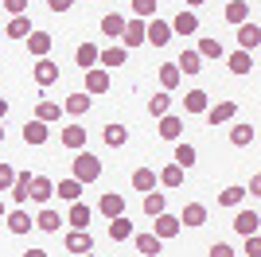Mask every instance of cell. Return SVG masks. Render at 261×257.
<instances>
[{
  "label": "cell",
  "instance_id": "30bf717a",
  "mask_svg": "<svg viewBox=\"0 0 261 257\" xmlns=\"http://www.w3.org/2000/svg\"><path fill=\"white\" fill-rule=\"evenodd\" d=\"M98 211L106 214V218H117V214H125V195L121 191H106L98 199Z\"/></svg>",
  "mask_w": 261,
  "mask_h": 257
},
{
  "label": "cell",
  "instance_id": "db71d44e",
  "mask_svg": "<svg viewBox=\"0 0 261 257\" xmlns=\"http://www.w3.org/2000/svg\"><path fill=\"white\" fill-rule=\"evenodd\" d=\"M8 117V101H4V97H0V121Z\"/></svg>",
  "mask_w": 261,
  "mask_h": 257
},
{
  "label": "cell",
  "instance_id": "277c9868",
  "mask_svg": "<svg viewBox=\"0 0 261 257\" xmlns=\"http://www.w3.org/2000/svg\"><path fill=\"white\" fill-rule=\"evenodd\" d=\"M82 78H86V94H106L109 90V70L106 66H90V70H82Z\"/></svg>",
  "mask_w": 261,
  "mask_h": 257
},
{
  "label": "cell",
  "instance_id": "5b68a950",
  "mask_svg": "<svg viewBox=\"0 0 261 257\" xmlns=\"http://www.w3.org/2000/svg\"><path fill=\"white\" fill-rule=\"evenodd\" d=\"M121 47L129 51V47H144V20H125V32H121Z\"/></svg>",
  "mask_w": 261,
  "mask_h": 257
},
{
  "label": "cell",
  "instance_id": "bcb514c9",
  "mask_svg": "<svg viewBox=\"0 0 261 257\" xmlns=\"http://www.w3.org/2000/svg\"><path fill=\"white\" fill-rule=\"evenodd\" d=\"M133 16L137 20H156V0H133Z\"/></svg>",
  "mask_w": 261,
  "mask_h": 257
},
{
  "label": "cell",
  "instance_id": "9c48e42d",
  "mask_svg": "<svg viewBox=\"0 0 261 257\" xmlns=\"http://www.w3.org/2000/svg\"><path fill=\"white\" fill-rule=\"evenodd\" d=\"M32 74H35V86H51V82H59V63H51V59H35Z\"/></svg>",
  "mask_w": 261,
  "mask_h": 257
},
{
  "label": "cell",
  "instance_id": "cb8c5ba5",
  "mask_svg": "<svg viewBox=\"0 0 261 257\" xmlns=\"http://www.w3.org/2000/svg\"><path fill=\"white\" fill-rule=\"evenodd\" d=\"M4 218H8V230H12V234H28V230L35 226V218L28 211H20V207H16L12 214H4Z\"/></svg>",
  "mask_w": 261,
  "mask_h": 257
},
{
  "label": "cell",
  "instance_id": "c3c4849f",
  "mask_svg": "<svg viewBox=\"0 0 261 257\" xmlns=\"http://www.w3.org/2000/svg\"><path fill=\"white\" fill-rule=\"evenodd\" d=\"M12 179H16V168H12V164H0V191H8Z\"/></svg>",
  "mask_w": 261,
  "mask_h": 257
},
{
  "label": "cell",
  "instance_id": "3957f363",
  "mask_svg": "<svg viewBox=\"0 0 261 257\" xmlns=\"http://www.w3.org/2000/svg\"><path fill=\"white\" fill-rule=\"evenodd\" d=\"M144 43H152V47H168V43H172V28H168V20L144 23Z\"/></svg>",
  "mask_w": 261,
  "mask_h": 257
},
{
  "label": "cell",
  "instance_id": "6f0895ef",
  "mask_svg": "<svg viewBox=\"0 0 261 257\" xmlns=\"http://www.w3.org/2000/svg\"><path fill=\"white\" fill-rule=\"evenodd\" d=\"M82 257H98V253H94V249H90V253H82Z\"/></svg>",
  "mask_w": 261,
  "mask_h": 257
},
{
  "label": "cell",
  "instance_id": "9a60e30c",
  "mask_svg": "<svg viewBox=\"0 0 261 257\" xmlns=\"http://www.w3.org/2000/svg\"><path fill=\"white\" fill-rule=\"evenodd\" d=\"M55 195V183L47 179V175H32V187H28V199H35V203H47Z\"/></svg>",
  "mask_w": 261,
  "mask_h": 257
},
{
  "label": "cell",
  "instance_id": "603a6c76",
  "mask_svg": "<svg viewBox=\"0 0 261 257\" xmlns=\"http://www.w3.org/2000/svg\"><path fill=\"white\" fill-rule=\"evenodd\" d=\"M253 140H257V128L246 125V121L230 128V144H234V148H246V144H253Z\"/></svg>",
  "mask_w": 261,
  "mask_h": 257
},
{
  "label": "cell",
  "instance_id": "6da1fadb",
  "mask_svg": "<svg viewBox=\"0 0 261 257\" xmlns=\"http://www.w3.org/2000/svg\"><path fill=\"white\" fill-rule=\"evenodd\" d=\"M74 179L86 187V183H94V179H101V160L94 156V152H74Z\"/></svg>",
  "mask_w": 261,
  "mask_h": 257
},
{
  "label": "cell",
  "instance_id": "f1b7e54d",
  "mask_svg": "<svg viewBox=\"0 0 261 257\" xmlns=\"http://www.w3.org/2000/svg\"><path fill=\"white\" fill-rule=\"evenodd\" d=\"M4 35H8V39H28V35H32V20H28V16H12Z\"/></svg>",
  "mask_w": 261,
  "mask_h": 257
},
{
  "label": "cell",
  "instance_id": "1f68e13d",
  "mask_svg": "<svg viewBox=\"0 0 261 257\" xmlns=\"http://www.w3.org/2000/svg\"><path fill=\"white\" fill-rule=\"evenodd\" d=\"M74 63L82 66V70L98 66V47H94V43H78V51H74Z\"/></svg>",
  "mask_w": 261,
  "mask_h": 257
},
{
  "label": "cell",
  "instance_id": "5bb4252c",
  "mask_svg": "<svg viewBox=\"0 0 261 257\" xmlns=\"http://www.w3.org/2000/svg\"><path fill=\"white\" fill-rule=\"evenodd\" d=\"M47 137H51V125H43V121H28L23 125V144H47Z\"/></svg>",
  "mask_w": 261,
  "mask_h": 257
},
{
  "label": "cell",
  "instance_id": "f5cc1de1",
  "mask_svg": "<svg viewBox=\"0 0 261 257\" xmlns=\"http://www.w3.org/2000/svg\"><path fill=\"white\" fill-rule=\"evenodd\" d=\"M23 257H47V249H28Z\"/></svg>",
  "mask_w": 261,
  "mask_h": 257
},
{
  "label": "cell",
  "instance_id": "60d3db41",
  "mask_svg": "<svg viewBox=\"0 0 261 257\" xmlns=\"http://www.w3.org/2000/svg\"><path fill=\"white\" fill-rule=\"evenodd\" d=\"M164 211H168L164 191H148V195H144V214H148V218H156V214H164Z\"/></svg>",
  "mask_w": 261,
  "mask_h": 257
},
{
  "label": "cell",
  "instance_id": "ba28073f",
  "mask_svg": "<svg viewBox=\"0 0 261 257\" xmlns=\"http://www.w3.org/2000/svg\"><path fill=\"white\" fill-rule=\"evenodd\" d=\"M238 117V106L234 101H215V106H207V121L211 125H226V121Z\"/></svg>",
  "mask_w": 261,
  "mask_h": 257
},
{
  "label": "cell",
  "instance_id": "91938a15",
  "mask_svg": "<svg viewBox=\"0 0 261 257\" xmlns=\"http://www.w3.org/2000/svg\"><path fill=\"white\" fill-rule=\"evenodd\" d=\"M137 257H141V253H137Z\"/></svg>",
  "mask_w": 261,
  "mask_h": 257
},
{
  "label": "cell",
  "instance_id": "d590c367",
  "mask_svg": "<svg viewBox=\"0 0 261 257\" xmlns=\"http://www.w3.org/2000/svg\"><path fill=\"white\" fill-rule=\"evenodd\" d=\"M101 140H106L109 148H121V144L129 140V128H125V125H106V128H101Z\"/></svg>",
  "mask_w": 261,
  "mask_h": 257
},
{
  "label": "cell",
  "instance_id": "d6986e66",
  "mask_svg": "<svg viewBox=\"0 0 261 257\" xmlns=\"http://www.w3.org/2000/svg\"><path fill=\"white\" fill-rule=\"evenodd\" d=\"M156 133H160L164 140H179V137H184V121L175 117V113H164V117H160V128H156Z\"/></svg>",
  "mask_w": 261,
  "mask_h": 257
},
{
  "label": "cell",
  "instance_id": "7a4b0ae2",
  "mask_svg": "<svg viewBox=\"0 0 261 257\" xmlns=\"http://www.w3.org/2000/svg\"><path fill=\"white\" fill-rule=\"evenodd\" d=\"M179 230H184V226H179V218H175V214H168V211H164V214H156V218H152V234L160 238V242L175 238Z\"/></svg>",
  "mask_w": 261,
  "mask_h": 257
},
{
  "label": "cell",
  "instance_id": "d6a6232c",
  "mask_svg": "<svg viewBox=\"0 0 261 257\" xmlns=\"http://www.w3.org/2000/svg\"><path fill=\"white\" fill-rule=\"evenodd\" d=\"M156 183H164V187H184V168H179V164H168L164 171H156Z\"/></svg>",
  "mask_w": 261,
  "mask_h": 257
},
{
  "label": "cell",
  "instance_id": "ee69618b",
  "mask_svg": "<svg viewBox=\"0 0 261 257\" xmlns=\"http://www.w3.org/2000/svg\"><path fill=\"white\" fill-rule=\"evenodd\" d=\"M230 70H234V74H250L253 70V55L250 51H234L230 55Z\"/></svg>",
  "mask_w": 261,
  "mask_h": 257
},
{
  "label": "cell",
  "instance_id": "484cf974",
  "mask_svg": "<svg viewBox=\"0 0 261 257\" xmlns=\"http://www.w3.org/2000/svg\"><path fill=\"white\" fill-rule=\"evenodd\" d=\"M66 222L74 226V230H86L90 226V207L78 199V203H70V211H66Z\"/></svg>",
  "mask_w": 261,
  "mask_h": 257
},
{
  "label": "cell",
  "instance_id": "f35d334b",
  "mask_svg": "<svg viewBox=\"0 0 261 257\" xmlns=\"http://www.w3.org/2000/svg\"><path fill=\"white\" fill-rule=\"evenodd\" d=\"M195 51H199V59H222V55H226V51H222V43H218L215 35H203Z\"/></svg>",
  "mask_w": 261,
  "mask_h": 257
},
{
  "label": "cell",
  "instance_id": "4316f807",
  "mask_svg": "<svg viewBox=\"0 0 261 257\" xmlns=\"http://www.w3.org/2000/svg\"><path fill=\"white\" fill-rule=\"evenodd\" d=\"M207 222V207L203 203H187L184 214H179V226H203Z\"/></svg>",
  "mask_w": 261,
  "mask_h": 257
},
{
  "label": "cell",
  "instance_id": "4dcf8cb0",
  "mask_svg": "<svg viewBox=\"0 0 261 257\" xmlns=\"http://www.w3.org/2000/svg\"><path fill=\"white\" fill-rule=\"evenodd\" d=\"M59 113H63V106H59V101H47V97L35 106V121H43V125H55Z\"/></svg>",
  "mask_w": 261,
  "mask_h": 257
},
{
  "label": "cell",
  "instance_id": "4fadbf2b",
  "mask_svg": "<svg viewBox=\"0 0 261 257\" xmlns=\"http://www.w3.org/2000/svg\"><path fill=\"white\" fill-rule=\"evenodd\" d=\"M59 140H63L70 152H82V148H86V128H82V125H66L63 133H59Z\"/></svg>",
  "mask_w": 261,
  "mask_h": 257
},
{
  "label": "cell",
  "instance_id": "8fae6325",
  "mask_svg": "<svg viewBox=\"0 0 261 257\" xmlns=\"http://www.w3.org/2000/svg\"><path fill=\"white\" fill-rule=\"evenodd\" d=\"M257 226H261V214L257 211H238V218H234V234L250 238V234H257Z\"/></svg>",
  "mask_w": 261,
  "mask_h": 257
},
{
  "label": "cell",
  "instance_id": "83f0119b",
  "mask_svg": "<svg viewBox=\"0 0 261 257\" xmlns=\"http://www.w3.org/2000/svg\"><path fill=\"white\" fill-rule=\"evenodd\" d=\"M121 32H125V16H121V12H109V16H101V35H109V39H121Z\"/></svg>",
  "mask_w": 261,
  "mask_h": 257
},
{
  "label": "cell",
  "instance_id": "816d5d0a",
  "mask_svg": "<svg viewBox=\"0 0 261 257\" xmlns=\"http://www.w3.org/2000/svg\"><path fill=\"white\" fill-rule=\"evenodd\" d=\"M47 8H51V12H70V8H74V0H47Z\"/></svg>",
  "mask_w": 261,
  "mask_h": 257
},
{
  "label": "cell",
  "instance_id": "8d00e7d4",
  "mask_svg": "<svg viewBox=\"0 0 261 257\" xmlns=\"http://www.w3.org/2000/svg\"><path fill=\"white\" fill-rule=\"evenodd\" d=\"M55 195H59V199H66V203H78V195H82V183H78L74 175H70V179H59Z\"/></svg>",
  "mask_w": 261,
  "mask_h": 257
},
{
  "label": "cell",
  "instance_id": "d4e9b609",
  "mask_svg": "<svg viewBox=\"0 0 261 257\" xmlns=\"http://www.w3.org/2000/svg\"><path fill=\"white\" fill-rule=\"evenodd\" d=\"M207 106H211L207 90H187V94H184V109H187V113H207Z\"/></svg>",
  "mask_w": 261,
  "mask_h": 257
},
{
  "label": "cell",
  "instance_id": "e0dca14e",
  "mask_svg": "<svg viewBox=\"0 0 261 257\" xmlns=\"http://www.w3.org/2000/svg\"><path fill=\"white\" fill-rule=\"evenodd\" d=\"M195 160H199V152H195V144H187V140H175V156H172V164H179V168H195Z\"/></svg>",
  "mask_w": 261,
  "mask_h": 257
},
{
  "label": "cell",
  "instance_id": "11a10c76",
  "mask_svg": "<svg viewBox=\"0 0 261 257\" xmlns=\"http://www.w3.org/2000/svg\"><path fill=\"white\" fill-rule=\"evenodd\" d=\"M184 4H191V8H195V4H207V0H184Z\"/></svg>",
  "mask_w": 261,
  "mask_h": 257
},
{
  "label": "cell",
  "instance_id": "836d02e7",
  "mask_svg": "<svg viewBox=\"0 0 261 257\" xmlns=\"http://www.w3.org/2000/svg\"><path fill=\"white\" fill-rule=\"evenodd\" d=\"M246 20H250V4H246V0H230L226 4V23L238 28V23H246Z\"/></svg>",
  "mask_w": 261,
  "mask_h": 257
},
{
  "label": "cell",
  "instance_id": "7bdbcfd3",
  "mask_svg": "<svg viewBox=\"0 0 261 257\" xmlns=\"http://www.w3.org/2000/svg\"><path fill=\"white\" fill-rule=\"evenodd\" d=\"M175 66H179V74H199V70H203V59H199V51H184Z\"/></svg>",
  "mask_w": 261,
  "mask_h": 257
},
{
  "label": "cell",
  "instance_id": "f546056e",
  "mask_svg": "<svg viewBox=\"0 0 261 257\" xmlns=\"http://www.w3.org/2000/svg\"><path fill=\"white\" fill-rule=\"evenodd\" d=\"M66 218L59 211H51V207H47V211H39V218H35V226H39V230H47V234H59V226H63Z\"/></svg>",
  "mask_w": 261,
  "mask_h": 257
},
{
  "label": "cell",
  "instance_id": "ffe728a7",
  "mask_svg": "<svg viewBox=\"0 0 261 257\" xmlns=\"http://www.w3.org/2000/svg\"><path fill=\"white\" fill-rule=\"evenodd\" d=\"M28 187H32V171H16V179H12V203H28Z\"/></svg>",
  "mask_w": 261,
  "mask_h": 257
},
{
  "label": "cell",
  "instance_id": "f907efd6",
  "mask_svg": "<svg viewBox=\"0 0 261 257\" xmlns=\"http://www.w3.org/2000/svg\"><path fill=\"white\" fill-rule=\"evenodd\" d=\"M207 257H234V249L226 246V242H215V246H211V253Z\"/></svg>",
  "mask_w": 261,
  "mask_h": 257
},
{
  "label": "cell",
  "instance_id": "52a82bcc",
  "mask_svg": "<svg viewBox=\"0 0 261 257\" xmlns=\"http://www.w3.org/2000/svg\"><path fill=\"white\" fill-rule=\"evenodd\" d=\"M168 28H172V35H195V32H199V16H195L191 8H184L172 23H168Z\"/></svg>",
  "mask_w": 261,
  "mask_h": 257
},
{
  "label": "cell",
  "instance_id": "8992f818",
  "mask_svg": "<svg viewBox=\"0 0 261 257\" xmlns=\"http://www.w3.org/2000/svg\"><path fill=\"white\" fill-rule=\"evenodd\" d=\"M90 106H94V97H90L86 90H78V94H66L63 113H70V117H82V113H90Z\"/></svg>",
  "mask_w": 261,
  "mask_h": 257
},
{
  "label": "cell",
  "instance_id": "44dd1931",
  "mask_svg": "<svg viewBox=\"0 0 261 257\" xmlns=\"http://www.w3.org/2000/svg\"><path fill=\"white\" fill-rule=\"evenodd\" d=\"M125 59H129V51H125V47H121V43H113V47H106V51H98V63L106 66H125Z\"/></svg>",
  "mask_w": 261,
  "mask_h": 257
},
{
  "label": "cell",
  "instance_id": "9f6ffc18",
  "mask_svg": "<svg viewBox=\"0 0 261 257\" xmlns=\"http://www.w3.org/2000/svg\"><path fill=\"white\" fill-rule=\"evenodd\" d=\"M4 214H8V207H4V203H0V218H4Z\"/></svg>",
  "mask_w": 261,
  "mask_h": 257
},
{
  "label": "cell",
  "instance_id": "7402d4cb",
  "mask_svg": "<svg viewBox=\"0 0 261 257\" xmlns=\"http://www.w3.org/2000/svg\"><path fill=\"white\" fill-rule=\"evenodd\" d=\"M133 242H137V253H141V257H156L164 249V242L156 234H133Z\"/></svg>",
  "mask_w": 261,
  "mask_h": 257
},
{
  "label": "cell",
  "instance_id": "f6af8a7d",
  "mask_svg": "<svg viewBox=\"0 0 261 257\" xmlns=\"http://www.w3.org/2000/svg\"><path fill=\"white\" fill-rule=\"evenodd\" d=\"M242 199H246V187H238V183H230V187L218 191V203H222V207H238Z\"/></svg>",
  "mask_w": 261,
  "mask_h": 257
},
{
  "label": "cell",
  "instance_id": "681fc988",
  "mask_svg": "<svg viewBox=\"0 0 261 257\" xmlns=\"http://www.w3.org/2000/svg\"><path fill=\"white\" fill-rule=\"evenodd\" d=\"M246 253H250V257H261V238H257V234L246 238Z\"/></svg>",
  "mask_w": 261,
  "mask_h": 257
},
{
  "label": "cell",
  "instance_id": "ab89813d",
  "mask_svg": "<svg viewBox=\"0 0 261 257\" xmlns=\"http://www.w3.org/2000/svg\"><path fill=\"white\" fill-rule=\"evenodd\" d=\"M179 82H184V74H179V66H175V63H164V66H160V86L168 90V94H172V90H175Z\"/></svg>",
  "mask_w": 261,
  "mask_h": 257
},
{
  "label": "cell",
  "instance_id": "2e32d148",
  "mask_svg": "<svg viewBox=\"0 0 261 257\" xmlns=\"http://www.w3.org/2000/svg\"><path fill=\"white\" fill-rule=\"evenodd\" d=\"M51 47H55V39L47 32H32L28 35V51L35 55V59H47V55H51Z\"/></svg>",
  "mask_w": 261,
  "mask_h": 257
},
{
  "label": "cell",
  "instance_id": "680465c9",
  "mask_svg": "<svg viewBox=\"0 0 261 257\" xmlns=\"http://www.w3.org/2000/svg\"><path fill=\"white\" fill-rule=\"evenodd\" d=\"M0 144H4V128H0Z\"/></svg>",
  "mask_w": 261,
  "mask_h": 257
},
{
  "label": "cell",
  "instance_id": "7c38bea8",
  "mask_svg": "<svg viewBox=\"0 0 261 257\" xmlns=\"http://www.w3.org/2000/svg\"><path fill=\"white\" fill-rule=\"evenodd\" d=\"M261 43V28L257 23H238V51H253V47H257Z\"/></svg>",
  "mask_w": 261,
  "mask_h": 257
},
{
  "label": "cell",
  "instance_id": "7dc6e473",
  "mask_svg": "<svg viewBox=\"0 0 261 257\" xmlns=\"http://www.w3.org/2000/svg\"><path fill=\"white\" fill-rule=\"evenodd\" d=\"M0 8H8L12 16H28V0H0Z\"/></svg>",
  "mask_w": 261,
  "mask_h": 257
},
{
  "label": "cell",
  "instance_id": "b9f144b4",
  "mask_svg": "<svg viewBox=\"0 0 261 257\" xmlns=\"http://www.w3.org/2000/svg\"><path fill=\"white\" fill-rule=\"evenodd\" d=\"M148 113H152V117H164V113H172V94H168V90H160L156 97H148Z\"/></svg>",
  "mask_w": 261,
  "mask_h": 257
},
{
  "label": "cell",
  "instance_id": "ac0fdd59",
  "mask_svg": "<svg viewBox=\"0 0 261 257\" xmlns=\"http://www.w3.org/2000/svg\"><path fill=\"white\" fill-rule=\"evenodd\" d=\"M66 249H70V253H90V249H94V238L86 234V230H70V234H66Z\"/></svg>",
  "mask_w": 261,
  "mask_h": 257
},
{
  "label": "cell",
  "instance_id": "e575fe53",
  "mask_svg": "<svg viewBox=\"0 0 261 257\" xmlns=\"http://www.w3.org/2000/svg\"><path fill=\"white\" fill-rule=\"evenodd\" d=\"M133 187H137V191H144V195L156 191V171H152V168H137V171H133Z\"/></svg>",
  "mask_w": 261,
  "mask_h": 257
},
{
  "label": "cell",
  "instance_id": "74e56055",
  "mask_svg": "<svg viewBox=\"0 0 261 257\" xmlns=\"http://www.w3.org/2000/svg\"><path fill=\"white\" fill-rule=\"evenodd\" d=\"M109 238H113V242H125V238H133V222L125 218V214L109 218Z\"/></svg>",
  "mask_w": 261,
  "mask_h": 257
}]
</instances>
